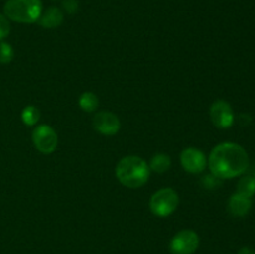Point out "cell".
Instances as JSON below:
<instances>
[{
  "instance_id": "cell-16",
  "label": "cell",
  "mask_w": 255,
  "mask_h": 254,
  "mask_svg": "<svg viewBox=\"0 0 255 254\" xmlns=\"http://www.w3.org/2000/svg\"><path fill=\"white\" fill-rule=\"evenodd\" d=\"M14 57V49L9 42L0 41V64H9Z\"/></svg>"
},
{
  "instance_id": "cell-8",
  "label": "cell",
  "mask_w": 255,
  "mask_h": 254,
  "mask_svg": "<svg viewBox=\"0 0 255 254\" xmlns=\"http://www.w3.org/2000/svg\"><path fill=\"white\" fill-rule=\"evenodd\" d=\"M181 164L184 171L189 172V173H201L207 167V157L201 149L188 147L182 151Z\"/></svg>"
},
{
  "instance_id": "cell-17",
  "label": "cell",
  "mask_w": 255,
  "mask_h": 254,
  "mask_svg": "<svg viewBox=\"0 0 255 254\" xmlns=\"http://www.w3.org/2000/svg\"><path fill=\"white\" fill-rule=\"evenodd\" d=\"M10 21L4 14H0V41L5 39L10 34Z\"/></svg>"
},
{
  "instance_id": "cell-13",
  "label": "cell",
  "mask_w": 255,
  "mask_h": 254,
  "mask_svg": "<svg viewBox=\"0 0 255 254\" xmlns=\"http://www.w3.org/2000/svg\"><path fill=\"white\" fill-rule=\"evenodd\" d=\"M237 193L252 198L255 194V178L253 176H244L239 179Z\"/></svg>"
},
{
  "instance_id": "cell-14",
  "label": "cell",
  "mask_w": 255,
  "mask_h": 254,
  "mask_svg": "<svg viewBox=\"0 0 255 254\" xmlns=\"http://www.w3.org/2000/svg\"><path fill=\"white\" fill-rule=\"evenodd\" d=\"M79 106L84 111L92 112L99 106V99H97V96L94 92L86 91L84 94H81V96L79 97Z\"/></svg>"
},
{
  "instance_id": "cell-1",
  "label": "cell",
  "mask_w": 255,
  "mask_h": 254,
  "mask_svg": "<svg viewBox=\"0 0 255 254\" xmlns=\"http://www.w3.org/2000/svg\"><path fill=\"white\" fill-rule=\"evenodd\" d=\"M212 174L219 179H231L242 176L249 167L246 149L233 142H223L212 149L208 157Z\"/></svg>"
},
{
  "instance_id": "cell-15",
  "label": "cell",
  "mask_w": 255,
  "mask_h": 254,
  "mask_svg": "<svg viewBox=\"0 0 255 254\" xmlns=\"http://www.w3.org/2000/svg\"><path fill=\"white\" fill-rule=\"evenodd\" d=\"M21 120L26 126H35L37 124V121L40 120V111L37 107L32 106H26L21 112Z\"/></svg>"
},
{
  "instance_id": "cell-5",
  "label": "cell",
  "mask_w": 255,
  "mask_h": 254,
  "mask_svg": "<svg viewBox=\"0 0 255 254\" xmlns=\"http://www.w3.org/2000/svg\"><path fill=\"white\" fill-rule=\"evenodd\" d=\"M32 142L37 151L41 153L49 154L56 149L57 147V133L49 125H40L35 127L32 131Z\"/></svg>"
},
{
  "instance_id": "cell-18",
  "label": "cell",
  "mask_w": 255,
  "mask_h": 254,
  "mask_svg": "<svg viewBox=\"0 0 255 254\" xmlns=\"http://www.w3.org/2000/svg\"><path fill=\"white\" fill-rule=\"evenodd\" d=\"M62 5H64L65 10L67 12H70V14H74L77 10V7H79V4H77L76 0H64Z\"/></svg>"
},
{
  "instance_id": "cell-11",
  "label": "cell",
  "mask_w": 255,
  "mask_h": 254,
  "mask_svg": "<svg viewBox=\"0 0 255 254\" xmlns=\"http://www.w3.org/2000/svg\"><path fill=\"white\" fill-rule=\"evenodd\" d=\"M62 21H64V14L61 10L59 7L51 6L45 12H41L39 20H37V24L45 29H55V27L60 26Z\"/></svg>"
},
{
  "instance_id": "cell-10",
  "label": "cell",
  "mask_w": 255,
  "mask_h": 254,
  "mask_svg": "<svg viewBox=\"0 0 255 254\" xmlns=\"http://www.w3.org/2000/svg\"><path fill=\"white\" fill-rule=\"evenodd\" d=\"M252 208V198L234 193L228 201V211L234 217H244L249 213Z\"/></svg>"
},
{
  "instance_id": "cell-9",
  "label": "cell",
  "mask_w": 255,
  "mask_h": 254,
  "mask_svg": "<svg viewBox=\"0 0 255 254\" xmlns=\"http://www.w3.org/2000/svg\"><path fill=\"white\" fill-rule=\"evenodd\" d=\"M92 125L97 132L105 136H114L120 131V127H121L119 117L110 111L97 112L92 120Z\"/></svg>"
},
{
  "instance_id": "cell-19",
  "label": "cell",
  "mask_w": 255,
  "mask_h": 254,
  "mask_svg": "<svg viewBox=\"0 0 255 254\" xmlns=\"http://www.w3.org/2000/svg\"><path fill=\"white\" fill-rule=\"evenodd\" d=\"M238 254H255V251L252 249L251 247H243V248L239 249Z\"/></svg>"
},
{
  "instance_id": "cell-3",
  "label": "cell",
  "mask_w": 255,
  "mask_h": 254,
  "mask_svg": "<svg viewBox=\"0 0 255 254\" xmlns=\"http://www.w3.org/2000/svg\"><path fill=\"white\" fill-rule=\"evenodd\" d=\"M41 12V0H7L4 5L5 16L21 24L37 22Z\"/></svg>"
},
{
  "instance_id": "cell-6",
  "label": "cell",
  "mask_w": 255,
  "mask_h": 254,
  "mask_svg": "<svg viewBox=\"0 0 255 254\" xmlns=\"http://www.w3.org/2000/svg\"><path fill=\"white\" fill-rule=\"evenodd\" d=\"M199 246V237L192 229H183L172 238L169 251L172 254H193Z\"/></svg>"
},
{
  "instance_id": "cell-4",
  "label": "cell",
  "mask_w": 255,
  "mask_h": 254,
  "mask_svg": "<svg viewBox=\"0 0 255 254\" xmlns=\"http://www.w3.org/2000/svg\"><path fill=\"white\" fill-rule=\"evenodd\" d=\"M179 204L178 193L173 188H161L152 194L149 199V209L157 217H168Z\"/></svg>"
},
{
  "instance_id": "cell-7",
  "label": "cell",
  "mask_w": 255,
  "mask_h": 254,
  "mask_svg": "<svg viewBox=\"0 0 255 254\" xmlns=\"http://www.w3.org/2000/svg\"><path fill=\"white\" fill-rule=\"evenodd\" d=\"M212 122L218 128H229L234 124V111L231 104L224 100H217L209 109Z\"/></svg>"
},
{
  "instance_id": "cell-12",
  "label": "cell",
  "mask_w": 255,
  "mask_h": 254,
  "mask_svg": "<svg viewBox=\"0 0 255 254\" xmlns=\"http://www.w3.org/2000/svg\"><path fill=\"white\" fill-rule=\"evenodd\" d=\"M171 164L172 162L168 154L157 153L152 157L148 166H149V169L157 172V173H164L166 171H168Z\"/></svg>"
},
{
  "instance_id": "cell-2",
  "label": "cell",
  "mask_w": 255,
  "mask_h": 254,
  "mask_svg": "<svg viewBox=\"0 0 255 254\" xmlns=\"http://www.w3.org/2000/svg\"><path fill=\"white\" fill-rule=\"evenodd\" d=\"M149 166L138 156H126L116 166V177L127 188H139L149 178Z\"/></svg>"
}]
</instances>
